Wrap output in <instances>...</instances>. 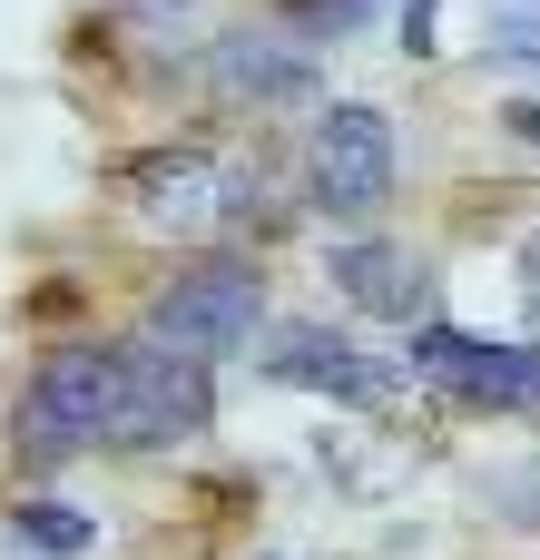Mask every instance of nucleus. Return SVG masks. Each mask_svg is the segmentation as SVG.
Masks as SVG:
<instances>
[{
  "label": "nucleus",
  "mask_w": 540,
  "mask_h": 560,
  "mask_svg": "<svg viewBox=\"0 0 540 560\" xmlns=\"http://www.w3.org/2000/svg\"><path fill=\"white\" fill-rule=\"evenodd\" d=\"M118 394H128V345H59L30 394H20V453L69 463V453H118Z\"/></svg>",
  "instance_id": "1"
},
{
  "label": "nucleus",
  "mask_w": 540,
  "mask_h": 560,
  "mask_svg": "<svg viewBox=\"0 0 540 560\" xmlns=\"http://www.w3.org/2000/svg\"><path fill=\"white\" fill-rule=\"evenodd\" d=\"M256 325H266V276H256V266H236V256L187 266V276H177V285H157V305H148V335H157V345H177V354H197V364H216V354L256 345Z\"/></svg>",
  "instance_id": "2"
},
{
  "label": "nucleus",
  "mask_w": 540,
  "mask_h": 560,
  "mask_svg": "<svg viewBox=\"0 0 540 560\" xmlns=\"http://www.w3.org/2000/svg\"><path fill=\"white\" fill-rule=\"evenodd\" d=\"M305 197L325 217H374L394 197V118L364 98H334L305 138Z\"/></svg>",
  "instance_id": "3"
},
{
  "label": "nucleus",
  "mask_w": 540,
  "mask_h": 560,
  "mask_svg": "<svg viewBox=\"0 0 540 560\" xmlns=\"http://www.w3.org/2000/svg\"><path fill=\"white\" fill-rule=\"evenodd\" d=\"M256 207H266V187H256V167H236V158L167 148V158H148V167H138V217H148V226L226 236V226H246Z\"/></svg>",
  "instance_id": "4"
},
{
  "label": "nucleus",
  "mask_w": 540,
  "mask_h": 560,
  "mask_svg": "<svg viewBox=\"0 0 540 560\" xmlns=\"http://www.w3.org/2000/svg\"><path fill=\"white\" fill-rule=\"evenodd\" d=\"M216 423V384L197 354L177 345H128V394H118V453H157V443H197Z\"/></svg>",
  "instance_id": "5"
},
{
  "label": "nucleus",
  "mask_w": 540,
  "mask_h": 560,
  "mask_svg": "<svg viewBox=\"0 0 540 560\" xmlns=\"http://www.w3.org/2000/svg\"><path fill=\"white\" fill-rule=\"evenodd\" d=\"M413 374L482 413H540V345H482L462 325H413Z\"/></svg>",
  "instance_id": "6"
},
{
  "label": "nucleus",
  "mask_w": 540,
  "mask_h": 560,
  "mask_svg": "<svg viewBox=\"0 0 540 560\" xmlns=\"http://www.w3.org/2000/svg\"><path fill=\"white\" fill-rule=\"evenodd\" d=\"M315 39L305 30H216V49H207V89L216 98H236V108H275V98H315Z\"/></svg>",
  "instance_id": "7"
},
{
  "label": "nucleus",
  "mask_w": 540,
  "mask_h": 560,
  "mask_svg": "<svg viewBox=\"0 0 540 560\" xmlns=\"http://www.w3.org/2000/svg\"><path fill=\"white\" fill-rule=\"evenodd\" d=\"M266 374H275V384H305V394H334V404H354V413H394V404H403V374H384L374 354H354V345H334V335H315V325L275 335Z\"/></svg>",
  "instance_id": "8"
},
{
  "label": "nucleus",
  "mask_w": 540,
  "mask_h": 560,
  "mask_svg": "<svg viewBox=\"0 0 540 560\" xmlns=\"http://www.w3.org/2000/svg\"><path fill=\"white\" fill-rule=\"evenodd\" d=\"M325 276H334L344 305H364V315H384V325H423V315H433V266L403 256V246H334Z\"/></svg>",
  "instance_id": "9"
},
{
  "label": "nucleus",
  "mask_w": 540,
  "mask_h": 560,
  "mask_svg": "<svg viewBox=\"0 0 540 560\" xmlns=\"http://www.w3.org/2000/svg\"><path fill=\"white\" fill-rule=\"evenodd\" d=\"M482 39H492V59L540 69V0H492V10H482Z\"/></svg>",
  "instance_id": "10"
},
{
  "label": "nucleus",
  "mask_w": 540,
  "mask_h": 560,
  "mask_svg": "<svg viewBox=\"0 0 540 560\" xmlns=\"http://www.w3.org/2000/svg\"><path fill=\"white\" fill-rule=\"evenodd\" d=\"M20 532H30V541H49L59 560H79L89 541H98V522H89V512H59V502H20Z\"/></svg>",
  "instance_id": "11"
},
{
  "label": "nucleus",
  "mask_w": 540,
  "mask_h": 560,
  "mask_svg": "<svg viewBox=\"0 0 540 560\" xmlns=\"http://www.w3.org/2000/svg\"><path fill=\"white\" fill-rule=\"evenodd\" d=\"M364 10H374V0H285V20H295V30H305V39H325V30H334V39H344V30H354V20H364Z\"/></svg>",
  "instance_id": "12"
},
{
  "label": "nucleus",
  "mask_w": 540,
  "mask_h": 560,
  "mask_svg": "<svg viewBox=\"0 0 540 560\" xmlns=\"http://www.w3.org/2000/svg\"><path fill=\"white\" fill-rule=\"evenodd\" d=\"M403 49H413V59L433 49V0H403Z\"/></svg>",
  "instance_id": "13"
},
{
  "label": "nucleus",
  "mask_w": 540,
  "mask_h": 560,
  "mask_svg": "<svg viewBox=\"0 0 540 560\" xmlns=\"http://www.w3.org/2000/svg\"><path fill=\"white\" fill-rule=\"evenodd\" d=\"M0 560H59V551H49V541H30L20 522H0Z\"/></svg>",
  "instance_id": "14"
},
{
  "label": "nucleus",
  "mask_w": 540,
  "mask_h": 560,
  "mask_svg": "<svg viewBox=\"0 0 540 560\" xmlns=\"http://www.w3.org/2000/svg\"><path fill=\"white\" fill-rule=\"evenodd\" d=\"M177 10L187 0H128V20H148V30H177Z\"/></svg>",
  "instance_id": "15"
},
{
  "label": "nucleus",
  "mask_w": 540,
  "mask_h": 560,
  "mask_svg": "<svg viewBox=\"0 0 540 560\" xmlns=\"http://www.w3.org/2000/svg\"><path fill=\"white\" fill-rule=\"evenodd\" d=\"M521 305H531V325H540V236L521 246Z\"/></svg>",
  "instance_id": "16"
}]
</instances>
